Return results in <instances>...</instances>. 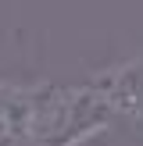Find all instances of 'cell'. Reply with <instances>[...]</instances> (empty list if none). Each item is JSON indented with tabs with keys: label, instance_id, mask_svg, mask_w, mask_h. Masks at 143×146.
I'll use <instances>...</instances> for the list:
<instances>
[{
	"label": "cell",
	"instance_id": "6da1fadb",
	"mask_svg": "<svg viewBox=\"0 0 143 146\" xmlns=\"http://www.w3.org/2000/svg\"><path fill=\"white\" fill-rule=\"evenodd\" d=\"M93 86L111 114V125L143 135V50L93 75Z\"/></svg>",
	"mask_w": 143,
	"mask_h": 146
},
{
	"label": "cell",
	"instance_id": "7a4b0ae2",
	"mask_svg": "<svg viewBox=\"0 0 143 146\" xmlns=\"http://www.w3.org/2000/svg\"><path fill=\"white\" fill-rule=\"evenodd\" d=\"M43 78L0 75V146H36Z\"/></svg>",
	"mask_w": 143,
	"mask_h": 146
}]
</instances>
